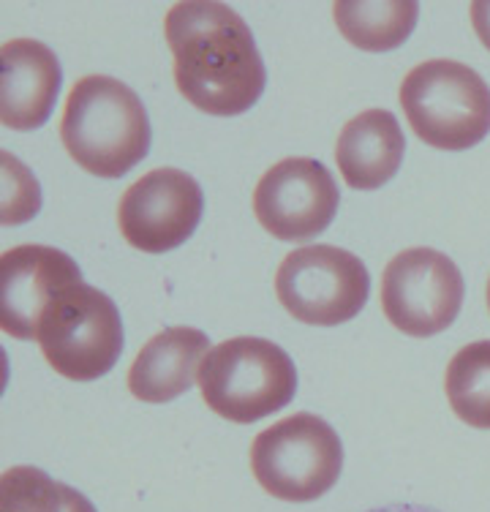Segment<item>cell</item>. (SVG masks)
Returning <instances> with one entry per match:
<instances>
[{
	"label": "cell",
	"instance_id": "cell-1",
	"mask_svg": "<svg viewBox=\"0 0 490 512\" xmlns=\"http://www.w3.org/2000/svg\"><path fill=\"white\" fill-rule=\"evenodd\" d=\"M180 96L207 115L232 118L265 90V63L254 33L232 6L216 0L175 3L164 20Z\"/></svg>",
	"mask_w": 490,
	"mask_h": 512
},
{
	"label": "cell",
	"instance_id": "cell-2",
	"mask_svg": "<svg viewBox=\"0 0 490 512\" xmlns=\"http://www.w3.org/2000/svg\"><path fill=\"white\" fill-rule=\"evenodd\" d=\"M60 139L96 178H123L150 150L147 109L126 82L88 74L74 82L60 118Z\"/></svg>",
	"mask_w": 490,
	"mask_h": 512
},
{
	"label": "cell",
	"instance_id": "cell-3",
	"mask_svg": "<svg viewBox=\"0 0 490 512\" xmlns=\"http://www.w3.org/2000/svg\"><path fill=\"white\" fill-rule=\"evenodd\" d=\"M403 115L414 137L439 150H469L490 131V88L450 58L425 60L401 82Z\"/></svg>",
	"mask_w": 490,
	"mask_h": 512
},
{
	"label": "cell",
	"instance_id": "cell-4",
	"mask_svg": "<svg viewBox=\"0 0 490 512\" xmlns=\"http://www.w3.org/2000/svg\"><path fill=\"white\" fill-rule=\"evenodd\" d=\"M199 390L218 417L248 425L292 404L297 368L273 341L240 335L210 349L199 371Z\"/></svg>",
	"mask_w": 490,
	"mask_h": 512
},
{
	"label": "cell",
	"instance_id": "cell-5",
	"mask_svg": "<svg viewBox=\"0 0 490 512\" xmlns=\"http://www.w3.org/2000/svg\"><path fill=\"white\" fill-rule=\"evenodd\" d=\"M36 344L49 368L71 382L101 379L123 352L118 306L85 281L63 286L41 314Z\"/></svg>",
	"mask_w": 490,
	"mask_h": 512
},
{
	"label": "cell",
	"instance_id": "cell-6",
	"mask_svg": "<svg viewBox=\"0 0 490 512\" xmlns=\"http://www.w3.org/2000/svg\"><path fill=\"white\" fill-rule=\"evenodd\" d=\"M343 469V444L319 414L297 412L270 425L251 444L256 483L281 502L322 499Z\"/></svg>",
	"mask_w": 490,
	"mask_h": 512
},
{
	"label": "cell",
	"instance_id": "cell-7",
	"mask_svg": "<svg viewBox=\"0 0 490 512\" xmlns=\"http://www.w3.org/2000/svg\"><path fill=\"white\" fill-rule=\"evenodd\" d=\"M275 295L297 322L335 327L363 311L371 276L363 259L346 248H294L275 273Z\"/></svg>",
	"mask_w": 490,
	"mask_h": 512
},
{
	"label": "cell",
	"instance_id": "cell-8",
	"mask_svg": "<svg viewBox=\"0 0 490 512\" xmlns=\"http://www.w3.org/2000/svg\"><path fill=\"white\" fill-rule=\"evenodd\" d=\"M463 306V276L436 248H406L384 267L382 308L395 330L414 338L444 333Z\"/></svg>",
	"mask_w": 490,
	"mask_h": 512
},
{
	"label": "cell",
	"instance_id": "cell-9",
	"mask_svg": "<svg viewBox=\"0 0 490 512\" xmlns=\"http://www.w3.org/2000/svg\"><path fill=\"white\" fill-rule=\"evenodd\" d=\"M205 210L202 188L183 169L161 167L126 188L118 205V227L131 248L167 254L194 235Z\"/></svg>",
	"mask_w": 490,
	"mask_h": 512
},
{
	"label": "cell",
	"instance_id": "cell-10",
	"mask_svg": "<svg viewBox=\"0 0 490 512\" xmlns=\"http://www.w3.org/2000/svg\"><path fill=\"white\" fill-rule=\"evenodd\" d=\"M341 194L333 175L314 158H284L267 169L254 191L259 224L278 240L303 243L333 224Z\"/></svg>",
	"mask_w": 490,
	"mask_h": 512
},
{
	"label": "cell",
	"instance_id": "cell-11",
	"mask_svg": "<svg viewBox=\"0 0 490 512\" xmlns=\"http://www.w3.org/2000/svg\"><path fill=\"white\" fill-rule=\"evenodd\" d=\"M82 281L79 265L52 246H17L0 256V327L20 341H36L49 300Z\"/></svg>",
	"mask_w": 490,
	"mask_h": 512
},
{
	"label": "cell",
	"instance_id": "cell-12",
	"mask_svg": "<svg viewBox=\"0 0 490 512\" xmlns=\"http://www.w3.org/2000/svg\"><path fill=\"white\" fill-rule=\"evenodd\" d=\"M0 123L33 131L47 123L60 93V60L36 39H11L0 47Z\"/></svg>",
	"mask_w": 490,
	"mask_h": 512
},
{
	"label": "cell",
	"instance_id": "cell-13",
	"mask_svg": "<svg viewBox=\"0 0 490 512\" xmlns=\"http://www.w3.org/2000/svg\"><path fill=\"white\" fill-rule=\"evenodd\" d=\"M210 338L196 327H167L153 335L128 368V390L145 404L175 401L199 382Z\"/></svg>",
	"mask_w": 490,
	"mask_h": 512
},
{
	"label": "cell",
	"instance_id": "cell-14",
	"mask_svg": "<svg viewBox=\"0 0 490 512\" xmlns=\"http://www.w3.org/2000/svg\"><path fill=\"white\" fill-rule=\"evenodd\" d=\"M406 153L401 123L387 109H365L341 128L335 164L346 186L357 191L382 188L395 178Z\"/></svg>",
	"mask_w": 490,
	"mask_h": 512
},
{
	"label": "cell",
	"instance_id": "cell-15",
	"mask_svg": "<svg viewBox=\"0 0 490 512\" xmlns=\"http://www.w3.org/2000/svg\"><path fill=\"white\" fill-rule=\"evenodd\" d=\"M420 6L414 0H387V3H360L338 0L333 17L343 39L365 52H387L401 47L412 36Z\"/></svg>",
	"mask_w": 490,
	"mask_h": 512
},
{
	"label": "cell",
	"instance_id": "cell-16",
	"mask_svg": "<svg viewBox=\"0 0 490 512\" xmlns=\"http://www.w3.org/2000/svg\"><path fill=\"white\" fill-rule=\"evenodd\" d=\"M444 390L461 423L490 431V341L466 344L452 357Z\"/></svg>",
	"mask_w": 490,
	"mask_h": 512
},
{
	"label": "cell",
	"instance_id": "cell-17",
	"mask_svg": "<svg viewBox=\"0 0 490 512\" xmlns=\"http://www.w3.org/2000/svg\"><path fill=\"white\" fill-rule=\"evenodd\" d=\"M0 512H98L88 496L36 466H11L0 477Z\"/></svg>",
	"mask_w": 490,
	"mask_h": 512
},
{
	"label": "cell",
	"instance_id": "cell-18",
	"mask_svg": "<svg viewBox=\"0 0 490 512\" xmlns=\"http://www.w3.org/2000/svg\"><path fill=\"white\" fill-rule=\"evenodd\" d=\"M0 224H25L39 213L41 188L30 169L11 153H0Z\"/></svg>",
	"mask_w": 490,
	"mask_h": 512
},
{
	"label": "cell",
	"instance_id": "cell-19",
	"mask_svg": "<svg viewBox=\"0 0 490 512\" xmlns=\"http://www.w3.org/2000/svg\"><path fill=\"white\" fill-rule=\"evenodd\" d=\"M471 25L477 30L480 41L490 50V0L471 3Z\"/></svg>",
	"mask_w": 490,
	"mask_h": 512
},
{
	"label": "cell",
	"instance_id": "cell-20",
	"mask_svg": "<svg viewBox=\"0 0 490 512\" xmlns=\"http://www.w3.org/2000/svg\"><path fill=\"white\" fill-rule=\"evenodd\" d=\"M365 512H441L433 510V507H425V504H387V507H373V510Z\"/></svg>",
	"mask_w": 490,
	"mask_h": 512
},
{
	"label": "cell",
	"instance_id": "cell-21",
	"mask_svg": "<svg viewBox=\"0 0 490 512\" xmlns=\"http://www.w3.org/2000/svg\"><path fill=\"white\" fill-rule=\"evenodd\" d=\"M488 311H490V281H488Z\"/></svg>",
	"mask_w": 490,
	"mask_h": 512
}]
</instances>
